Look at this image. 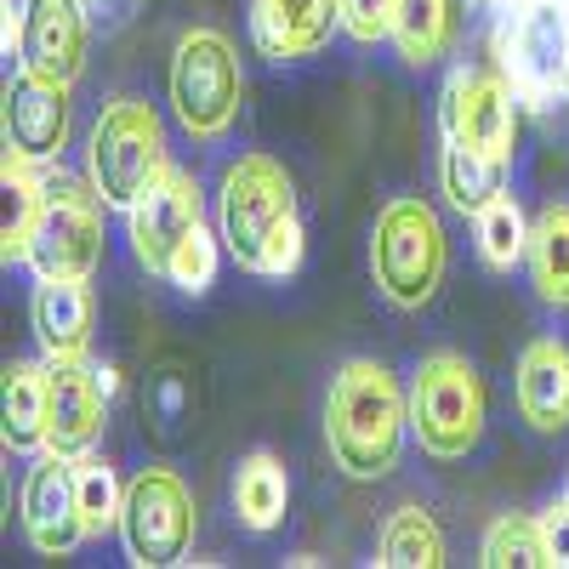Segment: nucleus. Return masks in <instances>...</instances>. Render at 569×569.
<instances>
[{"instance_id":"nucleus-1","label":"nucleus","mask_w":569,"mask_h":569,"mask_svg":"<svg viewBox=\"0 0 569 569\" xmlns=\"http://www.w3.org/2000/svg\"><path fill=\"white\" fill-rule=\"evenodd\" d=\"M217 233L228 257L257 279H291L302 268L308 233H302V206L297 182L273 154L251 149L222 171L217 188Z\"/></svg>"},{"instance_id":"nucleus-2","label":"nucleus","mask_w":569,"mask_h":569,"mask_svg":"<svg viewBox=\"0 0 569 569\" xmlns=\"http://www.w3.org/2000/svg\"><path fill=\"white\" fill-rule=\"evenodd\" d=\"M410 439V388L382 359H342L325 388V445L342 479L382 485Z\"/></svg>"},{"instance_id":"nucleus-3","label":"nucleus","mask_w":569,"mask_h":569,"mask_svg":"<svg viewBox=\"0 0 569 569\" xmlns=\"http://www.w3.org/2000/svg\"><path fill=\"white\" fill-rule=\"evenodd\" d=\"M445 268H450V240L439 211L421 194H393L370 228V279L382 302L399 313L427 308L445 284Z\"/></svg>"},{"instance_id":"nucleus-4","label":"nucleus","mask_w":569,"mask_h":569,"mask_svg":"<svg viewBox=\"0 0 569 569\" xmlns=\"http://www.w3.org/2000/svg\"><path fill=\"white\" fill-rule=\"evenodd\" d=\"M485 376L467 353H427L410 376V439L433 456V461H467L485 445Z\"/></svg>"},{"instance_id":"nucleus-5","label":"nucleus","mask_w":569,"mask_h":569,"mask_svg":"<svg viewBox=\"0 0 569 569\" xmlns=\"http://www.w3.org/2000/svg\"><path fill=\"white\" fill-rule=\"evenodd\" d=\"M166 171H171L166 126H160L154 103L131 98V91L109 98L98 109V120H91V131H86V177L98 182V194L114 211H131Z\"/></svg>"},{"instance_id":"nucleus-6","label":"nucleus","mask_w":569,"mask_h":569,"mask_svg":"<svg viewBox=\"0 0 569 569\" xmlns=\"http://www.w3.org/2000/svg\"><path fill=\"white\" fill-rule=\"evenodd\" d=\"M246 103V69L233 40L217 29H188L171 52V114L194 142H217L233 131Z\"/></svg>"},{"instance_id":"nucleus-7","label":"nucleus","mask_w":569,"mask_h":569,"mask_svg":"<svg viewBox=\"0 0 569 569\" xmlns=\"http://www.w3.org/2000/svg\"><path fill=\"white\" fill-rule=\"evenodd\" d=\"M103 211H114L91 177H69V171H46V194H40V217H34V246L29 262L34 273H69V279H91L103 268Z\"/></svg>"},{"instance_id":"nucleus-8","label":"nucleus","mask_w":569,"mask_h":569,"mask_svg":"<svg viewBox=\"0 0 569 569\" xmlns=\"http://www.w3.org/2000/svg\"><path fill=\"white\" fill-rule=\"evenodd\" d=\"M501 74L530 109L569 91V0H512L501 18Z\"/></svg>"},{"instance_id":"nucleus-9","label":"nucleus","mask_w":569,"mask_h":569,"mask_svg":"<svg viewBox=\"0 0 569 569\" xmlns=\"http://www.w3.org/2000/svg\"><path fill=\"white\" fill-rule=\"evenodd\" d=\"M200 512H194V490L182 485L177 467H142L126 485V512H120V541L126 558L137 569H166L182 563L194 547Z\"/></svg>"},{"instance_id":"nucleus-10","label":"nucleus","mask_w":569,"mask_h":569,"mask_svg":"<svg viewBox=\"0 0 569 569\" xmlns=\"http://www.w3.org/2000/svg\"><path fill=\"white\" fill-rule=\"evenodd\" d=\"M518 91L501 69H456L445 80V103H439V126L445 142H461V149H479L496 160H512L518 149Z\"/></svg>"},{"instance_id":"nucleus-11","label":"nucleus","mask_w":569,"mask_h":569,"mask_svg":"<svg viewBox=\"0 0 569 569\" xmlns=\"http://www.w3.org/2000/svg\"><path fill=\"white\" fill-rule=\"evenodd\" d=\"M52 388H46V450H58L69 461L91 456L109 427V388L98 365L86 359H46Z\"/></svg>"},{"instance_id":"nucleus-12","label":"nucleus","mask_w":569,"mask_h":569,"mask_svg":"<svg viewBox=\"0 0 569 569\" xmlns=\"http://www.w3.org/2000/svg\"><path fill=\"white\" fill-rule=\"evenodd\" d=\"M23 536L34 552L46 558H69L80 541H86V525H80V490H74V461L58 456V450H40L23 472Z\"/></svg>"},{"instance_id":"nucleus-13","label":"nucleus","mask_w":569,"mask_h":569,"mask_svg":"<svg viewBox=\"0 0 569 569\" xmlns=\"http://www.w3.org/2000/svg\"><path fill=\"white\" fill-rule=\"evenodd\" d=\"M206 222V206H200V188H194V177H182V171H166L149 194H142L131 211H126V233H131V257L149 268V273H160L166 279V268H171V257H177V246L188 240Z\"/></svg>"},{"instance_id":"nucleus-14","label":"nucleus","mask_w":569,"mask_h":569,"mask_svg":"<svg viewBox=\"0 0 569 569\" xmlns=\"http://www.w3.org/2000/svg\"><path fill=\"white\" fill-rule=\"evenodd\" d=\"M86 0H23V23H18V63L40 80H63L74 86L86 69Z\"/></svg>"},{"instance_id":"nucleus-15","label":"nucleus","mask_w":569,"mask_h":569,"mask_svg":"<svg viewBox=\"0 0 569 569\" xmlns=\"http://www.w3.org/2000/svg\"><path fill=\"white\" fill-rule=\"evenodd\" d=\"M7 154L52 171V160L69 142V86L63 80H40V74H18L7 86Z\"/></svg>"},{"instance_id":"nucleus-16","label":"nucleus","mask_w":569,"mask_h":569,"mask_svg":"<svg viewBox=\"0 0 569 569\" xmlns=\"http://www.w3.org/2000/svg\"><path fill=\"white\" fill-rule=\"evenodd\" d=\"M342 29V0H251V40L273 63L319 58Z\"/></svg>"},{"instance_id":"nucleus-17","label":"nucleus","mask_w":569,"mask_h":569,"mask_svg":"<svg viewBox=\"0 0 569 569\" xmlns=\"http://www.w3.org/2000/svg\"><path fill=\"white\" fill-rule=\"evenodd\" d=\"M29 325L46 359H86L91 348V325H98V302H91V279H69V273H40L34 302H29Z\"/></svg>"},{"instance_id":"nucleus-18","label":"nucleus","mask_w":569,"mask_h":569,"mask_svg":"<svg viewBox=\"0 0 569 569\" xmlns=\"http://www.w3.org/2000/svg\"><path fill=\"white\" fill-rule=\"evenodd\" d=\"M512 399H518V416H525L530 433H541V439L569 433V342L536 337L518 353Z\"/></svg>"},{"instance_id":"nucleus-19","label":"nucleus","mask_w":569,"mask_h":569,"mask_svg":"<svg viewBox=\"0 0 569 569\" xmlns=\"http://www.w3.org/2000/svg\"><path fill=\"white\" fill-rule=\"evenodd\" d=\"M530 284L541 308L569 313V200L541 206V217L530 222V251H525Z\"/></svg>"},{"instance_id":"nucleus-20","label":"nucleus","mask_w":569,"mask_h":569,"mask_svg":"<svg viewBox=\"0 0 569 569\" xmlns=\"http://www.w3.org/2000/svg\"><path fill=\"white\" fill-rule=\"evenodd\" d=\"M284 507H291V479H284V461L273 450H251L233 467V512L251 536H268L284 525Z\"/></svg>"},{"instance_id":"nucleus-21","label":"nucleus","mask_w":569,"mask_h":569,"mask_svg":"<svg viewBox=\"0 0 569 569\" xmlns=\"http://www.w3.org/2000/svg\"><path fill=\"white\" fill-rule=\"evenodd\" d=\"M46 388H52V370L34 359H12L7 365V421H0V439L12 456H40L46 450Z\"/></svg>"},{"instance_id":"nucleus-22","label":"nucleus","mask_w":569,"mask_h":569,"mask_svg":"<svg viewBox=\"0 0 569 569\" xmlns=\"http://www.w3.org/2000/svg\"><path fill=\"white\" fill-rule=\"evenodd\" d=\"M388 40L399 46V58L410 69L445 63L450 46H456V0H399Z\"/></svg>"},{"instance_id":"nucleus-23","label":"nucleus","mask_w":569,"mask_h":569,"mask_svg":"<svg viewBox=\"0 0 569 569\" xmlns=\"http://www.w3.org/2000/svg\"><path fill=\"white\" fill-rule=\"evenodd\" d=\"M445 558H450V547H445V530L433 525V512H421V507L388 512L382 541H376V563L382 569H439Z\"/></svg>"},{"instance_id":"nucleus-24","label":"nucleus","mask_w":569,"mask_h":569,"mask_svg":"<svg viewBox=\"0 0 569 569\" xmlns=\"http://www.w3.org/2000/svg\"><path fill=\"white\" fill-rule=\"evenodd\" d=\"M507 166H512V160H496V154H479V149H461V142H445V154H439L445 200H450L456 211L490 206L496 194H507Z\"/></svg>"},{"instance_id":"nucleus-25","label":"nucleus","mask_w":569,"mask_h":569,"mask_svg":"<svg viewBox=\"0 0 569 569\" xmlns=\"http://www.w3.org/2000/svg\"><path fill=\"white\" fill-rule=\"evenodd\" d=\"M479 563L485 569H552L541 512H501V518H490V530L479 541Z\"/></svg>"},{"instance_id":"nucleus-26","label":"nucleus","mask_w":569,"mask_h":569,"mask_svg":"<svg viewBox=\"0 0 569 569\" xmlns=\"http://www.w3.org/2000/svg\"><path fill=\"white\" fill-rule=\"evenodd\" d=\"M472 240H479L485 268H496V273H507L512 262H525V251H530V222H525V211H518V200H512V194H496L490 206L472 211Z\"/></svg>"},{"instance_id":"nucleus-27","label":"nucleus","mask_w":569,"mask_h":569,"mask_svg":"<svg viewBox=\"0 0 569 569\" xmlns=\"http://www.w3.org/2000/svg\"><path fill=\"white\" fill-rule=\"evenodd\" d=\"M7 268H18V262H29V246H34V217H40V194H46V171L40 166H29V160H18V154H7Z\"/></svg>"},{"instance_id":"nucleus-28","label":"nucleus","mask_w":569,"mask_h":569,"mask_svg":"<svg viewBox=\"0 0 569 569\" xmlns=\"http://www.w3.org/2000/svg\"><path fill=\"white\" fill-rule=\"evenodd\" d=\"M74 490H80V525H86V541H103L109 530H120L126 485L114 479V467H109L103 456H80V461H74Z\"/></svg>"},{"instance_id":"nucleus-29","label":"nucleus","mask_w":569,"mask_h":569,"mask_svg":"<svg viewBox=\"0 0 569 569\" xmlns=\"http://www.w3.org/2000/svg\"><path fill=\"white\" fill-rule=\"evenodd\" d=\"M222 233H211L206 222L188 233V240L177 246V257H171V268H166V284H177L182 297H206L211 284H217V268H222Z\"/></svg>"},{"instance_id":"nucleus-30","label":"nucleus","mask_w":569,"mask_h":569,"mask_svg":"<svg viewBox=\"0 0 569 569\" xmlns=\"http://www.w3.org/2000/svg\"><path fill=\"white\" fill-rule=\"evenodd\" d=\"M393 12H399V0H342V29L359 46H376L393 34Z\"/></svg>"},{"instance_id":"nucleus-31","label":"nucleus","mask_w":569,"mask_h":569,"mask_svg":"<svg viewBox=\"0 0 569 569\" xmlns=\"http://www.w3.org/2000/svg\"><path fill=\"white\" fill-rule=\"evenodd\" d=\"M541 525H547L552 563H558V569H569V496H563V501H552V507L541 512Z\"/></svg>"},{"instance_id":"nucleus-32","label":"nucleus","mask_w":569,"mask_h":569,"mask_svg":"<svg viewBox=\"0 0 569 569\" xmlns=\"http://www.w3.org/2000/svg\"><path fill=\"white\" fill-rule=\"evenodd\" d=\"M86 7H103L109 12V7H120V0H86Z\"/></svg>"},{"instance_id":"nucleus-33","label":"nucleus","mask_w":569,"mask_h":569,"mask_svg":"<svg viewBox=\"0 0 569 569\" xmlns=\"http://www.w3.org/2000/svg\"><path fill=\"white\" fill-rule=\"evenodd\" d=\"M563 496H569V490H563Z\"/></svg>"}]
</instances>
